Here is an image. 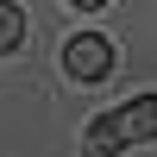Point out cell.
I'll return each instance as SVG.
<instances>
[{"label":"cell","mask_w":157,"mask_h":157,"mask_svg":"<svg viewBox=\"0 0 157 157\" xmlns=\"http://www.w3.org/2000/svg\"><path fill=\"white\" fill-rule=\"evenodd\" d=\"M138 138H157V94H138V101H126L120 113L88 120L82 151H88V157H120L126 145H138Z\"/></svg>","instance_id":"cell-1"},{"label":"cell","mask_w":157,"mask_h":157,"mask_svg":"<svg viewBox=\"0 0 157 157\" xmlns=\"http://www.w3.org/2000/svg\"><path fill=\"white\" fill-rule=\"evenodd\" d=\"M63 69H69L75 82H101V75L113 69V38L107 32H75L69 44H63Z\"/></svg>","instance_id":"cell-2"},{"label":"cell","mask_w":157,"mask_h":157,"mask_svg":"<svg viewBox=\"0 0 157 157\" xmlns=\"http://www.w3.org/2000/svg\"><path fill=\"white\" fill-rule=\"evenodd\" d=\"M69 6H88V13H94V6H107V0H69Z\"/></svg>","instance_id":"cell-4"},{"label":"cell","mask_w":157,"mask_h":157,"mask_svg":"<svg viewBox=\"0 0 157 157\" xmlns=\"http://www.w3.org/2000/svg\"><path fill=\"white\" fill-rule=\"evenodd\" d=\"M19 44H25V13L13 0H0V57H13Z\"/></svg>","instance_id":"cell-3"}]
</instances>
